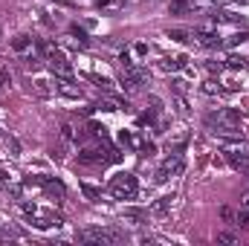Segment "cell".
Here are the masks:
<instances>
[{"mask_svg": "<svg viewBox=\"0 0 249 246\" xmlns=\"http://www.w3.org/2000/svg\"><path fill=\"white\" fill-rule=\"evenodd\" d=\"M206 124L220 136H238L241 133V113L232 107H217L206 116Z\"/></svg>", "mask_w": 249, "mask_h": 246, "instance_id": "obj_1", "label": "cell"}, {"mask_svg": "<svg viewBox=\"0 0 249 246\" xmlns=\"http://www.w3.org/2000/svg\"><path fill=\"white\" fill-rule=\"evenodd\" d=\"M217 148L223 151V154H229V159H232V165L235 168H241V171H247V162H249V142L247 139H229V136H220L217 139Z\"/></svg>", "mask_w": 249, "mask_h": 246, "instance_id": "obj_2", "label": "cell"}, {"mask_svg": "<svg viewBox=\"0 0 249 246\" xmlns=\"http://www.w3.org/2000/svg\"><path fill=\"white\" fill-rule=\"evenodd\" d=\"M78 241L81 244H122L124 232L110 229V226H87L78 232Z\"/></svg>", "mask_w": 249, "mask_h": 246, "instance_id": "obj_3", "label": "cell"}, {"mask_svg": "<svg viewBox=\"0 0 249 246\" xmlns=\"http://www.w3.org/2000/svg\"><path fill=\"white\" fill-rule=\"evenodd\" d=\"M110 194L116 197V200H133L136 194H139V183H136V177L133 174H116L113 180H110Z\"/></svg>", "mask_w": 249, "mask_h": 246, "instance_id": "obj_4", "label": "cell"}, {"mask_svg": "<svg viewBox=\"0 0 249 246\" xmlns=\"http://www.w3.org/2000/svg\"><path fill=\"white\" fill-rule=\"evenodd\" d=\"M183 168H186V159H183V154H180V148H177L171 157H165V159H162V165L157 168L154 180H157V183H165V180H171V177L183 174Z\"/></svg>", "mask_w": 249, "mask_h": 246, "instance_id": "obj_5", "label": "cell"}, {"mask_svg": "<svg viewBox=\"0 0 249 246\" xmlns=\"http://www.w3.org/2000/svg\"><path fill=\"white\" fill-rule=\"evenodd\" d=\"M148 81V72L142 70V67H127V70H122V78H119V84H122V90H127V93H136L142 84Z\"/></svg>", "mask_w": 249, "mask_h": 246, "instance_id": "obj_6", "label": "cell"}, {"mask_svg": "<svg viewBox=\"0 0 249 246\" xmlns=\"http://www.w3.org/2000/svg\"><path fill=\"white\" fill-rule=\"evenodd\" d=\"M191 41H194L197 47H206V50H214V47H223V41H220V35H217V32H212V29H194V32H191Z\"/></svg>", "mask_w": 249, "mask_h": 246, "instance_id": "obj_7", "label": "cell"}, {"mask_svg": "<svg viewBox=\"0 0 249 246\" xmlns=\"http://www.w3.org/2000/svg\"><path fill=\"white\" fill-rule=\"evenodd\" d=\"M29 220H32V226H35V229H58V226H61V217H58V214H53V211H47V214H44V211H38V214H32Z\"/></svg>", "mask_w": 249, "mask_h": 246, "instance_id": "obj_8", "label": "cell"}, {"mask_svg": "<svg viewBox=\"0 0 249 246\" xmlns=\"http://www.w3.org/2000/svg\"><path fill=\"white\" fill-rule=\"evenodd\" d=\"M55 90L61 93L64 99H81V87H78L72 78H58V81H55Z\"/></svg>", "mask_w": 249, "mask_h": 246, "instance_id": "obj_9", "label": "cell"}, {"mask_svg": "<svg viewBox=\"0 0 249 246\" xmlns=\"http://www.w3.org/2000/svg\"><path fill=\"white\" fill-rule=\"evenodd\" d=\"M12 50L20 53V55H26V53L35 50V41H32L29 35H15V38H12Z\"/></svg>", "mask_w": 249, "mask_h": 246, "instance_id": "obj_10", "label": "cell"}, {"mask_svg": "<svg viewBox=\"0 0 249 246\" xmlns=\"http://www.w3.org/2000/svg\"><path fill=\"white\" fill-rule=\"evenodd\" d=\"M171 203H174V197H171V194H168V197H160V200H154V203H151L148 214H154V217H162V214L171 209Z\"/></svg>", "mask_w": 249, "mask_h": 246, "instance_id": "obj_11", "label": "cell"}, {"mask_svg": "<svg viewBox=\"0 0 249 246\" xmlns=\"http://www.w3.org/2000/svg\"><path fill=\"white\" fill-rule=\"evenodd\" d=\"M32 90H35V96H41V99H47V96L55 93V87H53L47 78H35V81H32Z\"/></svg>", "mask_w": 249, "mask_h": 246, "instance_id": "obj_12", "label": "cell"}, {"mask_svg": "<svg viewBox=\"0 0 249 246\" xmlns=\"http://www.w3.org/2000/svg\"><path fill=\"white\" fill-rule=\"evenodd\" d=\"M35 183L44 185L50 194H58V197H64V185L58 183V180H53V177H35Z\"/></svg>", "mask_w": 249, "mask_h": 246, "instance_id": "obj_13", "label": "cell"}, {"mask_svg": "<svg viewBox=\"0 0 249 246\" xmlns=\"http://www.w3.org/2000/svg\"><path fill=\"white\" fill-rule=\"evenodd\" d=\"M186 67V55H177V58H162L160 64V70L162 72H177V70H183Z\"/></svg>", "mask_w": 249, "mask_h": 246, "instance_id": "obj_14", "label": "cell"}, {"mask_svg": "<svg viewBox=\"0 0 249 246\" xmlns=\"http://www.w3.org/2000/svg\"><path fill=\"white\" fill-rule=\"evenodd\" d=\"M96 6H99V12H122L124 9L122 0H99Z\"/></svg>", "mask_w": 249, "mask_h": 246, "instance_id": "obj_15", "label": "cell"}, {"mask_svg": "<svg viewBox=\"0 0 249 246\" xmlns=\"http://www.w3.org/2000/svg\"><path fill=\"white\" fill-rule=\"evenodd\" d=\"M148 217V211H139V209H124L122 220H130V223H142Z\"/></svg>", "mask_w": 249, "mask_h": 246, "instance_id": "obj_16", "label": "cell"}, {"mask_svg": "<svg viewBox=\"0 0 249 246\" xmlns=\"http://www.w3.org/2000/svg\"><path fill=\"white\" fill-rule=\"evenodd\" d=\"M226 70H247L249 67V58H238V55H229V58H226Z\"/></svg>", "mask_w": 249, "mask_h": 246, "instance_id": "obj_17", "label": "cell"}, {"mask_svg": "<svg viewBox=\"0 0 249 246\" xmlns=\"http://www.w3.org/2000/svg\"><path fill=\"white\" fill-rule=\"evenodd\" d=\"M168 38H171V41L186 44V41H191V32H188V29H168Z\"/></svg>", "mask_w": 249, "mask_h": 246, "instance_id": "obj_18", "label": "cell"}, {"mask_svg": "<svg viewBox=\"0 0 249 246\" xmlns=\"http://www.w3.org/2000/svg\"><path fill=\"white\" fill-rule=\"evenodd\" d=\"M81 191H84V194H87V200H93V203H96V200H102V191H99V188H93V185L81 183Z\"/></svg>", "mask_w": 249, "mask_h": 246, "instance_id": "obj_19", "label": "cell"}, {"mask_svg": "<svg viewBox=\"0 0 249 246\" xmlns=\"http://www.w3.org/2000/svg\"><path fill=\"white\" fill-rule=\"evenodd\" d=\"M244 41H249V32H244V35H232V38H226V41H223V47H238V44H244Z\"/></svg>", "mask_w": 249, "mask_h": 246, "instance_id": "obj_20", "label": "cell"}, {"mask_svg": "<svg viewBox=\"0 0 249 246\" xmlns=\"http://www.w3.org/2000/svg\"><path fill=\"white\" fill-rule=\"evenodd\" d=\"M217 244H238L235 232H217Z\"/></svg>", "mask_w": 249, "mask_h": 246, "instance_id": "obj_21", "label": "cell"}, {"mask_svg": "<svg viewBox=\"0 0 249 246\" xmlns=\"http://www.w3.org/2000/svg\"><path fill=\"white\" fill-rule=\"evenodd\" d=\"M61 139H64V142H72V139H75V130H72V124H67V122L61 124Z\"/></svg>", "mask_w": 249, "mask_h": 246, "instance_id": "obj_22", "label": "cell"}, {"mask_svg": "<svg viewBox=\"0 0 249 246\" xmlns=\"http://www.w3.org/2000/svg\"><path fill=\"white\" fill-rule=\"evenodd\" d=\"M188 136H186V130H177V133H174V136H168V142H171V145H174V148H180V145H183V142H186Z\"/></svg>", "mask_w": 249, "mask_h": 246, "instance_id": "obj_23", "label": "cell"}, {"mask_svg": "<svg viewBox=\"0 0 249 246\" xmlns=\"http://www.w3.org/2000/svg\"><path fill=\"white\" fill-rule=\"evenodd\" d=\"M235 223H238V226H244V229L249 226V211H247V209H241V211L235 214Z\"/></svg>", "mask_w": 249, "mask_h": 246, "instance_id": "obj_24", "label": "cell"}, {"mask_svg": "<svg viewBox=\"0 0 249 246\" xmlns=\"http://www.w3.org/2000/svg\"><path fill=\"white\" fill-rule=\"evenodd\" d=\"M171 84H174V93H177V96H186V81H183V78H174V81H171Z\"/></svg>", "mask_w": 249, "mask_h": 246, "instance_id": "obj_25", "label": "cell"}, {"mask_svg": "<svg viewBox=\"0 0 249 246\" xmlns=\"http://www.w3.org/2000/svg\"><path fill=\"white\" fill-rule=\"evenodd\" d=\"M174 105H177V110H180V113H183V116H186V113H188V105H186V96H177V99H174Z\"/></svg>", "mask_w": 249, "mask_h": 246, "instance_id": "obj_26", "label": "cell"}, {"mask_svg": "<svg viewBox=\"0 0 249 246\" xmlns=\"http://www.w3.org/2000/svg\"><path fill=\"white\" fill-rule=\"evenodd\" d=\"M217 90H220V87H217L214 81H206V84H203V93H206V96H214Z\"/></svg>", "mask_w": 249, "mask_h": 246, "instance_id": "obj_27", "label": "cell"}, {"mask_svg": "<svg viewBox=\"0 0 249 246\" xmlns=\"http://www.w3.org/2000/svg\"><path fill=\"white\" fill-rule=\"evenodd\" d=\"M206 67H209V72H220V70H226V64L223 61H209Z\"/></svg>", "mask_w": 249, "mask_h": 246, "instance_id": "obj_28", "label": "cell"}, {"mask_svg": "<svg viewBox=\"0 0 249 246\" xmlns=\"http://www.w3.org/2000/svg\"><path fill=\"white\" fill-rule=\"evenodd\" d=\"M133 53H136V55H145V53H148V44H136Z\"/></svg>", "mask_w": 249, "mask_h": 246, "instance_id": "obj_29", "label": "cell"}, {"mask_svg": "<svg viewBox=\"0 0 249 246\" xmlns=\"http://www.w3.org/2000/svg\"><path fill=\"white\" fill-rule=\"evenodd\" d=\"M241 209H247V211H249V191L241 197Z\"/></svg>", "mask_w": 249, "mask_h": 246, "instance_id": "obj_30", "label": "cell"}, {"mask_svg": "<svg viewBox=\"0 0 249 246\" xmlns=\"http://www.w3.org/2000/svg\"><path fill=\"white\" fill-rule=\"evenodd\" d=\"M3 177H6V174H3V171H0V183H3Z\"/></svg>", "mask_w": 249, "mask_h": 246, "instance_id": "obj_31", "label": "cell"}, {"mask_svg": "<svg viewBox=\"0 0 249 246\" xmlns=\"http://www.w3.org/2000/svg\"><path fill=\"white\" fill-rule=\"evenodd\" d=\"M238 3H249V0H238Z\"/></svg>", "mask_w": 249, "mask_h": 246, "instance_id": "obj_32", "label": "cell"}, {"mask_svg": "<svg viewBox=\"0 0 249 246\" xmlns=\"http://www.w3.org/2000/svg\"><path fill=\"white\" fill-rule=\"evenodd\" d=\"M0 87H3V84H0Z\"/></svg>", "mask_w": 249, "mask_h": 246, "instance_id": "obj_33", "label": "cell"}, {"mask_svg": "<svg viewBox=\"0 0 249 246\" xmlns=\"http://www.w3.org/2000/svg\"><path fill=\"white\" fill-rule=\"evenodd\" d=\"M247 174H249V171H247Z\"/></svg>", "mask_w": 249, "mask_h": 246, "instance_id": "obj_34", "label": "cell"}]
</instances>
